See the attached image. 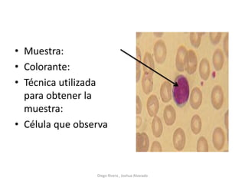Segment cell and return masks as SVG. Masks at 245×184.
<instances>
[{"mask_svg": "<svg viewBox=\"0 0 245 184\" xmlns=\"http://www.w3.org/2000/svg\"><path fill=\"white\" fill-rule=\"evenodd\" d=\"M173 99L176 105L180 107H184L189 98V85L188 80L184 75H178L176 78V82L172 90Z\"/></svg>", "mask_w": 245, "mask_h": 184, "instance_id": "cell-1", "label": "cell"}, {"mask_svg": "<svg viewBox=\"0 0 245 184\" xmlns=\"http://www.w3.org/2000/svg\"><path fill=\"white\" fill-rule=\"evenodd\" d=\"M164 120L168 126H171L175 123L176 117V113L174 107L172 105L166 106L164 110Z\"/></svg>", "mask_w": 245, "mask_h": 184, "instance_id": "cell-14", "label": "cell"}, {"mask_svg": "<svg viewBox=\"0 0 245 184\" xmlns=\"http://www.w3.org/2000/svg\"><path fill=\"white\" fill-rule=\"evenodd\" d=\"M31 97H32V99H33V97H34V95H33V94H32V95H31Z\"/></svg>", "mask_w": 245, "mask_h": 184, "instance_id": "cell-39", "label": "cell"}, {"mask_svg": "<svg viewBox=\"0 0 245 184\" xmlns=\"http://www.w3.org/2000/svg\"><path fill=\"white\" fill-rule=\"evenodd\" d=\"M197 67H198V58L195 52L193 50H189L187 53V59L186 64V71L189 75H193L197 70Z\"/></svg>", "mask_w": 245, "mask_h": 184, "instance_id": "cell-4", "label": "cell"}, {"mask_svg": "<svg viewBox=\"0 0 245 184\" xmlns=\"http://www.w3.org/2000/svg\"><path fill=\"white\" fill-rule=\"evenodd\" d=\"M187 53L188 51L186 48L183 45H181L178 48L177 55H176V68L179 71H183L186 69V59H187Z\"/></svg>", "mask_w": 245, "mask_h": 184, "instance_id": "cell-5", "label": "cell"}, {"mask_svg": "<svg viewBox=\"0 0 245 184\" xmlns=\"http://www.w3.org/2000/svg\"><path fill=\"white\" fill-rule=\"evenodd\" d=\"M212 142L216 150L221 151L223 149L225 142V134L222 127H217L214 130L212 134Z\"/></svg>", "mask_w": 245, "mask_h": 184, "instance_id": "cell-3", "label": "cell"}, {"mask_svg": "<svg viewBox=\"0 0 245 184\" xmlns=\"http://www.w3.org/2000/svg\"><path fill=\"white\" fill-rule=\"evenodd\" d=\"M31 69H32V70H34V69H35V67H34V66H33V65H31Z\"/></svg>", "mask_w": 245, "mask_h": 184, "instance_id": "cell-34", "label": "cell"}, {"mask_svg": "<svg viewBox=\"0 0 245 184\" xmlns=\"http://www.w3.org/2000/svg\"><path fill=\"white\" fill-rule=\"evenodd\" d=\"M29 67V65H28V64H26V65H25V69L26 70L29 69V67Z\"/></svg>", "mask_w": 245, "mask_h": 184, "instance_id": "cell-30", "label": "cell"}, {"mask_svg": "<svg viewBox=\"0 0 245 184\" xmlns=\"http://www.w3.org/2000/svg\"><path fill=\"white\" fill-rule=\"evenodd\" d=\"M147 110L151 117H155L156 114L158 113L159 108V104L158 98L156 95H152L149 98L148 101H147Z\"/></svg>", "mask_w": 245, "mask_h": 184, "instance_id": "cell-10", "label": "cell"}, {"mask_svg": "<svg viewBox=\"0 0 245 184\" xmlns=\"http://www.w3.org/2000/svg\"><path fill=\"white\" fill-rule=\"evenodd\" d=\"M137 113L139 114H140L141 111H142V103H141V101L140 99H139V96H137Z\"/></svg>", "mask_w": 245, "mask_h": 184, "instance_id": "cell-24", "label": "cell"}, {"mask_svg": "<svg viewBox=\"0 0 245 184\" xmlns=\"http://www.w3.org/2000/svg\"><path fill=\"white\" fill-rule=\"evenodd\" d=\"M47 99H51L52 98V94H47Z\"/></svg>", "mask_w": 245, "mask_h": 184, "instance_id": "cell-29", "label": "cell"}, {"mask_svg": "<svg viewBox=\"0 0 245 184\" xmlns=\"http://www.w3.org/2000/svg\"><path fill=\"white\" fill-rule=\"evenodd\" d=\"M152 133L155 137H159L162 133V124L160 118L155 116L152 124Z\"/></svg>", "mask_w": 245, "mask_h": 184, "instance_id": "cell-17", "label": "cell"}, {"mask_svg": "<svg viewBox=\"0 0 245 184\" xmlns=\"http://www.w3.org/2000/svg\"><path fill=\"white\" fill-rule=\"evenodd\" d=\"M152 74L149 70H145V74L142 77V89L145 94H148L152 89Z\"/></svg>", "mask_w": 245, "mask_h": 184, "instance_id": "cell-11", "label": "cell"}, {"mask_svg": "<svg viewBox=\"0 0 245 184\" xmlns=\"http://www.w3.org/2000/svg\"><path fill=\"white\" fill-rule=\"evenodd\" d=\"M137 151H147L149 148V138L146 133L137 134Z\"/></svg>", "mask_w": 245, "mask_h": 184, "instance_id": "cell-13", "label": "cell"}, {"mask_svg": "<svg viewBox=\"0 0 245 184\" xmlns=\"http://www.w3.org/2000/svg\"><path fill=\"white\" fill-rule=\"evenodd\" d=\"M160 94L163 102H169L172 98V87L169 82L165 81L162 85Z\"/></svg>", "mask_w": 245, "mask_h": 184, "instance_id": "cell-15", "label": "cell"}, {"mask_svg": "<svg viewBox=\"0 0 245 184\" xmlns=\"http://www.w3.org/2000/svg\"><path fill=\"white\" fill-rule=\"evenodd\" d=\"M32 84H33V82H32V81H29V85H32Z\"/></svg>", "mask_w": 245, "mask_h": 184, "instance_id": "cell-37", "label": "cell"}, {"mask_svg": "<svg viewBox=\"0 0 245 184\" xmlns=\"http://www.w3.org/2000/svg\"><path fill=\"white\" fill-rule=\"evenodd\" d=\"M202 35L203 34L198 33V32H192V33L190 34V42H191L192 46L195 48H198L200 46V45H201Z\"/></svg>", "mask_w": 245, "mask_h": 184, "instance_id": "cell-18", "label": "cell"}, {"mask_svg": "<svg viewBox=\"0 0 245 184\" xmlns=\"http://www.w3.org/2000/svg\"><path fill=\"white\" fill-rule=\"evenodd\" d=\"M212 61L216 71H218L222 69L224 62V56L221 48H217L215 52H214L212 56Z\"/></svg>", "mask_w": 245, "mask_h": 184, "instance_id": "cell-9", "label": "cell"}, {"mask_svg": "<svg viewBox=\"0 0 245 184\" xmlns=\"http://www.w3.org/2000/svg\"><path fill=\"white\" fill-rule=\"evenodd\" d=\"M190 125H191V129H192V131L193 132L194 134H198L201 132L202 127V119L199 117V115H194L192 120H191Z\"/></svg>", "mask_w": 245, "mask_h": 184, "instance_id": "cell-16", "label": "cell"}, {"mask_svg": "<svg viewBox=\"0 0 245 184\" xmlns=\"http://www.w3.org/2000/svg\"><path fill=\"white\" fill-rule=\"evenodd\" d=\"M224 125L227 131H228V111H226L224 114Z\"/></svg>", "mask_w": 245, "mask_h": 184, "instance_id": "cell-25", "label": "cell"}, {"mask_svg": "<svg viewBox=\"0 0 245 184\" xmlns=\"http://www.w3.org/2000/svg\"><path fill=\"white\" fill-rule=\"evenodd\" d=\"M140 124H141L140 117H137V127H139V126L140 125Z\"/></svg>", "mask_w": 245, "mask_h": 184, "instance_id": "cell-28", "label": "cell"}, {"mask_svg": "<svg viewBox=\"0 0 245 184\" xmlns=\"http://www.w3.org/2000/svg\"><path fill=\"white\" fill-rule=\"evenodd\" d=\"M38 81H35V85H38Z\"/></svg>", "mask_w": 245, "mask_h": 184, "instance_id": "cell-38", "label": "cell"}, {"mask_svg": "<svg viewBox=\"0 0 245 184\" xmlns=\"http://www.w3.org/2000/svg\"><path fill=\"white\" fill-rule=\"evenodd\" d=\"M154 55L159 64L164 62L166 57V47L163 41H158L155 45Z\"/></svg>", "mask_w": 245, "mask_h": 184, "instance_id": "cell-8", "label": "cell"}, {"mask_svg": "<svg viewBox=\"0 0 245 184\" xmlns=\"http://www.w3.org/2000/svg\"><path fill=\"white\" fill-rule=\"evenodd\" d=\"M50 84H51V82H50V81H47V85H50Z\"/></svg>", "mask_w": 245, "mask_h": 184, "instance_id": "cell-40", "label": "cell"}, {"mask_svg": "<svg viewBox=\"0 0 245 184\" xmlns=\"http://www.w3.org/2000/svg\"><path fill=\"white\" fill-rule=\"evenodd\" d=\"M137 81H139V77H140V74H141V71H140V68H139V62H137Z\"/></svg>", "mask_w": 245, "mask_h": 184, "instance_id": "cell-26", "label": "cell"}, {"mask_svg": "<svg viewBox=\"0 0 245 184\" xmlns=\"http://www.w3.org/2000/svg\"><path fill=\"white\" fill-rule=\"evenodd\" d=\"M224 51L226 57L228 58V33L226 34L225 37L224 38Z\"/></svg>", "mask_w": 245, "mask_h": 184, "instance_id": "cell-22", "label": "cell"}, {"mask_svg": "<svg viewBox=\"0 0 245 184\" xmlns=\"http://www.w3.org/2000/svg\"><path fill=\"white\" fill-rule=\"evenodd\" d=\"M210 41L213 45H217L221 41L222 33L221 32H211L209 34Z\"/></svg>", "mask_w": 245, "mask_h": 184, "instance_id": "cell-20", "label": "cell"}, {"mask_svg": "<svg viewBox=\"0 0 245 184\" xmlns=\"http://www.w3.org/2000/svg\"><path fill=\"white\" fill-rule=\"evenodd\" d=\"M28 97H29V95H28V94H25V97H26L25 99H28Z\"/></svg>", "mask_w": 245, "mask_h": 184, "instance_id": "cell-33", "label": "cell"}, {"mask_svg": "<svg viewBox=\"0 0 245 184\" xmlns=\"http://www.w3.org/2000/svg\"><path fill=\"white\" fill-rule=\"evenodd\" d=\"M38 69H39V70H42V69H43V66H42V65H40L39 66V68H38Z\"/></svg>", "mask_w": 245, "mask_h": 184, "instance_id": "cell-32", "label": "cell"}, {"mask_svg": "<svg viewBox=\"0 0 245 184\" xmlns=\"http://www.w3.org/2000/svg\"><path fill=\"white\" fill-rule=\"evenodd\" d=\"M202 92L200 88L195 87L192 89L190 94V105L194 110H198L202 103Z\"/></svg>", "mask_w": 245, "mask_h": 184, "instance_id": "cell-7", "label": "cell"}, {"mask_svg": "<svg viewBox=\"0 0 245 184\" xmlns=\"http://www.w3.org/2000/svg\"><path fill=\"white\" fill-rule=\"evenodd\" d=\"M151 151H162V146L158 141H155L152 144Z\"/></svg>", "mask_w": 245, "mask_h": 184, "instance_id": "cell-23", "label": "cell"}, {"mask_svg": "<svg viewBox=\"0 0 245 184\" xmlns=\"http://www.w3.org/2000/svg\"><path fill=\"white\" fill-rule=\"evenodd\" d=\"M137 58L139 60H141V54L140 51L139 49V48H137Z\"/></svg>", "mask_w": 245, "mask_h": 184, "instance_id": "cell-27", "label": "cell"}, {"mask_svg": "<svg viewBox=\"0 0 245 184\" xmlns=\"http://www.w3.org/2000/svg\"><path fill=\"white\" fill-rule=\"evenodd\" d=\"M144 63L151 68H154V62H153L152 56L150 55L149 53H146V55L144 58Z\"/></svg>", "mask_w": 245, "mask_h": 184, "instance_id": "cell-21", "label": "cell"}, {"mask_svg": "<svg viewBox=\"0 0 245 184\" xmlns=\"http://www.w3.org/2000/svg\"><path fill=\"white\" fill-rule=\"evenodd\" d=\"M173 144L176 150L182 151L186 145V134L182 128H177L173 134Z\"/></svg>", "mask_w": 245, "mask_h": 184, "instance_id": "cell-6", "label": "cell"}, {"mask_svg": "<svg viewBox=\"0 0 245 184\" xmlns=\"http://www.w3.org/2000/svg\"><path fill=\"white\" fill-rule=\"evenodd\" d=\"M211 99L214 108L216 110H220L222 108L224 103V92L220 85H215L212 88Z\"/></svg>", "mask_w": 245, "mask_h": 184, "instance_id": "cell-2", "label": "cell"}, {"mask_svg": "<svg viewBox=\"0 0 245 184\" xmlns=\"http://www.w3.org/2000/svg\"><path fill=\"white\" fill-rule=\"evenodd\" d=\"M209 150L208 144L205 137H200L197 142V151L198 152H207Z\"/></svg>", "mask_w": 245, "mask_h": 184, "instance_id": "cell-19", "label": "cell"}, {"mask_svg": "<svg viewBox=\"0 0 245 184\" xmlns=\"http://www.w3.org/2000/svg\"><path fill=\"white\" fill-rule=\"evenodd\" d=\"M53 85H55V81H52V86H53Z\"/></svg>", "mask_w": 245, "mask_h": 184, "instance_id": "cell-41", "label": "cell"}, {"mask_svg": "<svg viewBox=\"0 0 245 184\" xmlns=\"http://www.w3.org/2000/svg\"><path fill=\"white\" fill-rule=\"evenodd\" d=\"M52 94H53V98L54 99H55L56 97H57V96H56V94L55 93H52Z\"/></svg>", "mask_w": 245, "mask_h": 184, "instance_id": "cell-31", "label": "cell"}, {"mask_svg": "<svg viewBox=\"0 0 245 184\" xmlns=\"http://www.w3.org/2000/svg\"><path fill=\"white\" fill-rule=\"evenodd\" d=\"M211 67H210L209 61L207 58H202L199 65V75L200 77L204 81H207L210 76Z\"/></svg>", "mask_w": 245, "mask_h": 184, "instance_id": "cell-12", "label": "cell"}, {"mask_svg": "<svg viewBox=\"0 0 245 184\" xmlns=\"http://www.w3.org/2000/svg\"><path fill=\"white\" fill-rule=\"evenodd\" d=\"M42 94H39V99H42Z\"/></svg>", "mask_w": 245, "mask_h": 184, "instance_id": "cell-35", "label": "cell"}, {"mask_svg": "<svg viewBox=\"0 0 245 184\" xmlns=\"http://www.w3.org/2000/svg\"><path fill=\"white\" fill-rule=\"evenodd\" d=\"M39 110H40L39 111H41V112H42V111H42V110H43V108H42V107H40Z\"/></svg>", "mask_w": 245, "mask_h": 184, "instance_id": "cell-36", "label": "cell"}]
</instances>
